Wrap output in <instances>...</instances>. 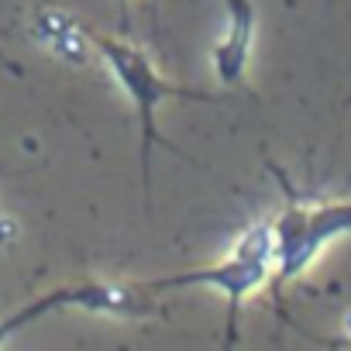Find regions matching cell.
I'll return each mask as SVG.
<instances>
[{
  "mask_svg": "<svg viewBox=\"0 0 351 351\" xmlns=\"http://www.w3.org/2000/svg\"><path fill=\"white\" fill-rule=\"evenodd\" d=\"M86 35L97 42V49L104 52V62L114 69L117 83H121V86L128 90V97L138 104L141 131H145L141 158L148 162V148H152V138H155V121H152L155 104H158L162 97H197V100H210V97H207V93H190V90H176V86H169V83L148 66V59H145L138 49H131V45H121V42L104 38V35H93V32H86Z\"/></svg>",
  "mask_w": 351,
  "mask_h": 351,
  "instance_id": "1",
  "label": "cell"
},
{
  "mask_svg": "<svg viewBox=\"0 0 351 351\" xmlns=\"http://www.w3.org/2000/svg\"><path fill=\"white\" fill-rule=\"evenodd\" d=\"M272 262L265 258H245V255H231L228 262L214 265V269H200V272H190V276H180V279H165L158 286H190V282H200V286H214L224 293L228 300V344H234V317H238V303L241 296H248L252 289H258L269 276Z\"/></svg>",
  "mask_w": 351,
  "mask_h": 351,
  "instance_id": "2",
  "label": "cell"
},
{
  "mask_svg": "<svg viewBox=\"0 0 351 351\" xmlns=\"http://www.w3.org/2000/svg\"><path fill=\"white\" fill-rule=\"evenodd\" d=\"M231 11V25L224 42L214 49V69L224 83H238L248 62V49H252V32H255V8L252 0H228Z\"/></svg>",
  "mask_w": 351,
  "mask_h": 351,
  "instance_id": "3",
  "label": "cell"
},
{
  "mask_svg": "<svg viewBox=\"0 0 351 351\" xmlns=\"http://www.w3.org/2000/svg\"><path fill=\"white\" fill-rule=\"evenodd\" d=\"M52 52L59 56V59H66V62H73V66H83L86 62V28H69V32H62V35H56L52 42Z\"/></svg>",
  "mask_w": 351,
  "mask_h": 351,
  "instance_id": "4",
  "label": "cell"
},
{
  "mask_svg": "<svg viewBox=\"0 0 351 351\" xmlns=\"http://www.w3.org/2000/svg\"><path fill=\"white\" fill-rule=\"evenodd\" d=\"M35 35L38 38H45V42H52L56 35H62V32H69V28H76V21L69 18V14H62V11H42L38 18H35Z\"/></svg>",
  "mask_w": 351,
  "mask_h": 351,
  "instance_id": "5",
  "label": "cell"
},
{
  "mask_svg": "<svg viewBox=\"0 0 351 351\" xmlns=\"http://www.w3.org/2000/svg\"><path fill=\"white\" fill-rule=\"evenodd\" d=\"M18 234H21V228L14 217H0V245H11Z\"/></svg>",
  "mask_w": 351,
  "mask_h": 351,
  "instance_id": "6",
  "label": "cell"
},
{
  "mask_svg": "<svg viewBox=\"0 0 351 351\" xmlns=\"http://www.w3.org/2000/svg\"><path fill=\"white\" fill-rule=\"evenodd\" d=\"M344 330L351 334V310H348V317H344Z\"/></svg>",
  "mask_w": 351,
  "mask_h": 351,
  "instance_id": "7",
  "label": "cell"
}]
</instances>
